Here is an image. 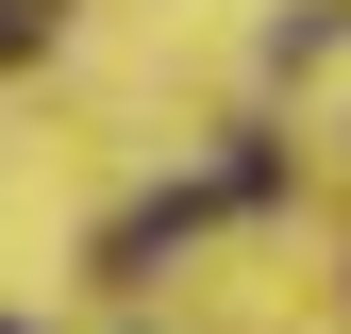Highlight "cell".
Returning a JSON list of instances; mask_svg holds the SVG:
<instances>
[{"mask_svg":"<svg viewBox=\"0 0 351 334\" xmlns=\"http://www.w3.org/2000/svg\"><path fill=\"white\" fill-rule=\"evenodd\" d=\"M34 34H51V0H0V67H17V51H34Z\"/></svg>","mask_w":351,"mask_h":334,"instance_id":"cell-1","label":"cell"},{"mask_svg":"<svg viewBox=\"0 0 351 334\" xmlns=\"http://www.w3.org/2000/svg\"><path fill=\"white\" fill-rule=\"evenodd\" d=\"M0 334H17V318H0Z\"/></svg>","mask_w":351,"mask_h":334,"instance_id":"cell-2","label":"cell"}]
</instances>
